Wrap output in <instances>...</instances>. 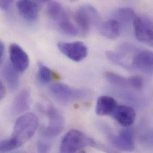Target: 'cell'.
I'll return each instance as SVG.
<instances>
[{"instance_id":"cell-11","label":"cell","mask_w":153,"mask_h":153,"mask_svg":"<svg viewBox=\"0 0 153 153\" xmlns=\"http://www.w3.org/2000/svg\"><path fill=\"white\" fill-rule=\"evenodd\" d=\"M111 115L119 125L125 128L132 125L136 118L135 110L128 105H117Z\"/></svg>"},{"instance_id":"cell-10","label":"cell","mask_w":153,"mask_h":153,"mask_svg":"<svg viewBox=\"0 0 153 153\" xmlns=\"http://www.w3.org/2000/svg\"><path fill=\"white\" fill-rule=\"evenodd\" d=\"M132 67L146 75H153V53L149 51H141L133 57Z\"/></svg>"},{"instance_id":"cell-21","label":"cell","mask_w":153,"mask_h":153,"mask_svg":"<svg viewBox=\"0 0 153 153\" xmlns=\"http://www.w3.org/2000/svg\"><path fill=\"white\" fill-rule=\"evenodd\" d=\"M38 80L42 84L50 83L54 77L53 71L41 63L38 64Z\"/></svg>"},{"instance_id":"cell-28","label":"cell","mask_w":153,"mask_h":153,"mask_svg":"<svg viewBox=\"0 0 153 153\" xmlns=\"http://www.w3.org/2000/svg\"><path fill=\"white\" fill-rule=\"evenodd\" d=\"M4 50H5L4 44H3V42H1V43H0V59H1V62H2V59H3V56H4Z\"/></svg>"},{"instance_id":"cell-19","label":"cell","mask_w":153,"mask_h":153,"mask_svg":"<svg viewBox=\"0 0 153 153\" xmlns=\"http://www.w3.org/2000/svg\"><path fill=\"white\" fill-rule=\"evenodd\" d=\"M57 24L60 30L66 35L75 36L79 33V29L71 22L69 17L59 21Z\"/></svg>"},{"instance_id":"cell-5","label":"cell","mask_w":153,"mask_h":153,"mask_svg":"<svg viewBox=\"0 0 153 153\" xmlns=\"http://www.w3.org/2000/svg\"><path fill=\"white\" fill-rule=\"evenodd\" d=\"M42 110L49 120L48 125L42 129V134L47 138L57 137L62 132L65 126L62 114L54 106L49 104Z\"/></svg>"},{"instance_id":"cell-29","label":"cell","mask_w":153,"mask_h":153,"mask_svg":"<svg viewBox=\"0 0 153 153\" xmlns=\"http://www.w3.org/2000/svg\"><path fill=\"white\" fill-rule=\"evenodd\" d=\"M68 1H69L71 2H76V1H78L79 0H68Z\"/></svg>"},{"instance_id":"cell-1","label":"cell","mask_w":153,"mask_h":153,"mask_svg":"<svg viewBox=\"0 0 153 153\" xmlns=\"http://www.w3.org/2000/svg\"><path fill=\"white\" fill-rule=\"evenodd\" d=\"M38 125V118L32 113L19 117L15 123L12 135L8 138L13 149L21 147L28 141L35 134Z\"/></svg>"},{"instance_id":"cell-12","label":"cell","mask_w":153,"mask_h":153,"mask_svg":"<svg viewBox=\"0 0 153 153\" xmlns=\"http://www.w3.org/2000/svg\"><path fill=\"white\" fill-rule=\"evenodd\" d=\"M17 9L20 16L28 22H34L38 17L39 8L33 0H18Z\"/></svg>"},{"instance_id":"cell-3","label":"cell","mask_w":153,"mask_h":153,"mask_svg":"<svg viewBox=\"0 0 153 153\" xmlns=\"http://www.w3.org/2000/svg\"><path fill=\"white\" fill-rule=\"evenodd\" d=\"M95 147L97 144L91 138L77 130H71L63 138L60 144V152L76 153L85 147Z\"/></svg>"},{"instance_id":"cell-16","label":"cell","mask_w":153,"mask_h":153,"mask_svg":"<svg viewBox=\"0 0 153 153\" xmlns=\"http://www.w3.org/2000/svg\"><path fill=\"white\" fill-rule=\"evenodd\" d=\"M47 13L49 17L57 23L69 17L62 5L57 1H51L47 7Z\"/></svg>"},{"instance_id":"cell-7","label":"cell","mask_w":153,"mask_h":153,"mask_svg":"<svg viewBox=\"0 0 153 153\" xmlns=\"http://www.w3.org/2000/svg\"><path fill=\"white\" fill-rule=\"evenodd\" d=\"M57 47L63 54L75 62L82 61L88 55L87 47L80 41L60 42L57 44Z\"/></svg>"},{"instance_id":"cell-15","label":"cell","mask_w":153,"mask_h":153,"mask_svg":"<svg viewBox=\"0 0 153 153\" xmlns=\"http://www.w3.org/2000/svg\"><path fill=\"white\" fill-rule=\"evenodd\" d=\"M30 105V92L25 89L22 91L14 100L11 111L14 114H20L27 111Z\"/></svg>"},{"instance_id":"cell-9","label":"cell","mask_w":153,"mask_h":153,"mask_svg":"<svg viewBox=\"0 0 153 153\" xmlns=\"http://www.w3.org/2000/svg\"><path fill=\"white\" fill-rule=\"evenodd\" d=\"M9 54L11 64L19 72H24L28 68L29 59L26 53L19 45L13 43L10 45Z\"/></svg>"},{"instance_id":"cell-20","label":"cell","mask_w":153,"mask_h":153,"mask_svg":"<svg viewBox=\"0 0 153 153\" xmlns=\"http://www.w3.org/2000/svg\"><path fill=\"white\" fill-rule=\"evenodd\" d=\"M104 77L109 83L114 86L123 88L130 87L129 78L125 77L112 72H105Z\"/></svg>"},{"instance_id":"cell-14","label":"cell","mask_w":153,"mask_h":153,"mask_svg":"<svg viewBox=\"0 0 153 153\" xmlns=\"http://www.w3.org/2000/svg\"><path fill=\"white\" fill-rule=\"evenodd\" d=\"M117 106V102L113 98L101 96L97 100L95 112L98 116L111 115Z\"/></svg>"},{"instance_id":"cell-26","label":"cell","mask_w":153,"mask_h":153,"mask_svg":"<svg viewBox=\"0 0 153 153\" xmlns=\"http://www.w3.org/2000/svg\"><path fill=\"white\" fill-rule=\"evenodd\" d=\"M14 0H0V7L2 10L7 11L11 7Z\"/></svg>"},{"instance_id":"cell-2","label":"cell","mask_w":153,"mask_h":153,"mask_svg":"<svg viewBox=\"0 0 153 153\" xmlns=\"http://www.w3.org/2000/svg\"><path fill=\"white\" fill-rule=\"evenodd\" d=\"M75 20L79 33L83 36L88 33L92 25L98 28L102 22L97 10L89 4L83 5L77 10L75 14Z\"/></svg>"},{"instance_id":"cell-13","label":"cell","mask_w":153,"mask_h":153,"mask_svg":"<svg viewBox=\"0 0 153 153\" xmlns=\"http://www.w3.org/2000/svg\"><path fill=\"white\" fill-rule=\"evenodd\" d=\"M98 29L104 37L109 39H116L120 34L121 24L115 19H112L102 22Z\"/></svg>"},{"instance_id":"cell-6","label":"cell","mask_w":153,"mask_h":153,"mask_svg":"<svg viewBox=\"0 0 153 153\" xmlns=\"http://www.w3.org/2000/svg\"><path fill=\"white\" fill-rule=\"evenodd\" d=\"M134 33L140 42L153 47V21L146 17L137 16L133 21Z\"/></svg>"},{"instance_id":"cell-17","label":"cell","mask_w":153,"mask_h":153,"mask_svg":"<svg viewBox=\"0 0 153 153\" xmlns=\"http://www.w3.org/2000/svg\"><path fill=\"white\" fill-rule=\"evenodd\" d=\"M2 72L9 89L13 91L16 90L19 85V72L9 63L5 65Z\"/></svg>"},{"instance_id":"cell-27","label":"cell","mask_w":153,"mask_h":153,"mask_svg":"<svg viewBox=\"0 0 153 153\" xmlns=\"http://www.w3.org/2000/svg\"><path fill=\"white\" fill-rule=\"evenodd\" d=\"M6 94V91H5V88L4 86V85L1 82L0 83V99L2 100L4 98V97H5Z\"/></svg>"},{"instance_id":"cell-4","label":"cell","mask_w":153,"mask_h":153,"mask_svg":"<svg viewBox=\"0 0 153 153\" xmlns=\"http://www.w3.org/2000/svg\"><path fill=\"white\" fill-rule=\"evenodd\" d=\"M49 91L56 100L63 103L80 100L86 98L89 95L86 89L72 88L62 83L51 85L49 87Z\"/></svg>"},{"instance_id":"cell-24","label":"cell","mask_w":153,"mask_h":153,"mask_svg":"<svg viewBox=\"0 0 153 153\" xmlns=\"http://www.w3.org/2000/svg\"><path fill=\"white\" fill-rule=\"evenodd\" d=\"M129 78L130 87L134 89L140 90L144 86V79L140 76H133Z\"/></svg>"},{"instance_id":"cell-25","label":"cell","mask_w":153,"mask_h":153,"mask_svg":"<svg viewBox=\"0 0 153 153\" xmlns=\"http://www.w3.org/2000/svg\"><path fill=\"white\" fill-rule=\"evenodd\" d=\"M51 149V145L49 143L44 141L39 140L37 143V150L39 153H47Z\"/></svg>"},{"instance_id":"cell-8","label":"cell","mask_w":153,"mask_h":153,"mask_svg":"<svg viewBox=\"0 0 153 153\" xmlns=\"http://www.w3.org/2000/svg\"><path fill=\"white\" fill-rule=\"evenodd\" d=\"M111 144L117 149L124 152H131L135 147L134 132L132 128L126 127L117 135H110Z\"/></svg>"},{"instance_id":"cell-18","label":"cell","mask_w":153,"mask_h":153,"mask_svg":"<svg viewBox=\"0 0 153 153\" xmlns=\"http://www.w3.org/2000/svg\"><path fill=\"white\" fill-rule=\"evenodd\" d=\"M114 19L121 24H129L133 23L134 20L137 16L134 10L129 7H121L117 9L114 14Z\"/></svg>"},{"instance_id":"cell-22","label":"cell","mask_w":153,"mask_h":153,"mask_svg":"<svg viewBox=\"0 0 153 153\" xmlns=\"http://www.w3.org/2000/svg\"><path fill=\"white\" fill-rule=\"evenodd\" d=\"M106 56L108 60L112 63L121 67H123L126 69L130 68L129 66L123 61V56L122 54L109 51L106 53Z\"/></svg>"},{"instance_id":"cell-23","label":"cell","mask_w":153,"mask_h":153,"mask_svg":"<svg viewBox=\"0 0 153 153\" xmlns=\"http://www.w3.org/2000/svg\"><path fill=\"white\" fill-rule=\"evenodd\" d=\"M141 142L146 147L153 149V128L145 131L141 135Z\"/></svg>"}]
</instances>
